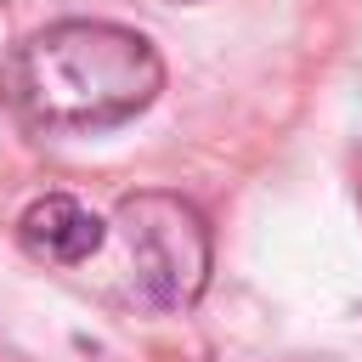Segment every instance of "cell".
<instances>
[{"instance_id":"6da1fadb","label":"cell","mask_w":362,"mask_h":362,"mask_svg":"<svg viewBox=\"0 0 362 362\" xmlns=\"http://www.w3.org/2000/svg\"><path fill=\"white\" fill-rule=\"evenodd\" d=\"M164 57L147 34L102 17H68L28 34L6 62V102L45 136H96L153 107Z\"/></svg>"},{"instance_id":"7a4b0ae2","label":"cell","mask_w":362,"mask_h":362,"mask_svg":"<svg viewBox=\"0 0 362 362\" xmlns=\"http://www.w3.org/2000/svg\"><path fill=\"white\" fill-rule=\"evenodd\" d=\"M107 243L124 294L147 311H187L209 288V221L181 192H130L107 221Z\"/></svg>"},{"instance_id":"3957f363","label":"cell","mask_w":362,"mask_h":362,"mask_svg":"<svg viewBox=\"0 0 362 362\" xmlns=\"http://www.w3.org/2000/svg\"><path fill=\"white\" fill-rule=\"evenodd\" d=\"M17 243L40 266H85L107 249V221L74 192H40L17 215Z\"/></svg>"}]
</instances>
